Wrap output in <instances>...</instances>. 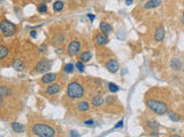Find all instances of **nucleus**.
<instances>
[{
  "instance_id": "10",
  "label": "nucleus",
  "mask_w": 184,
  "mask_h": 137,
  "mask_svg": "<svg viewBox=\"0 0 184 137\" xmlns=\"http://www.w3.org/2000/svg\"><path fill=\"white\" fill-rule=\"evenodd\" d=\"M60 85L59 84H51L46 88V94L47 95H55L60 92Z\"/></svg>"
},
{
  "instance_id": "4",
  "label": "nucleus",
  "mask_w": 184,
  "mask_h": 137,
  "mask_svg": "<svg viewBox=\"0 0 184 137\" xmlns=\"http://www.w3.org/2000/svg\"><path fill=\"white\" fill-rule=\"evenodd\" d=\"M0 31L5 37H12L16 33L18 29L13 22H10L8 19H2L0 22Z\"/></svg>"
},
{
  "instance_id": "15",
  "label": "nucleus",
  "mask_w": 184,
  "mask_h": 137,
  "mask_svg": "<svg viewBox=\"0 0 184 137\" xmlns=\"http://www.w3.org/2000/svg\"><path fill=\"white\" fill-rule=\"evenodd\" d=\"M92 58V53L91 51H83L81 55H79V61H82L83 63H87V62H89V61Z\"/></svg>"
},
{
  "instance_id": "28",
  "label": "nucleus",
  "mask_w": 184,
  "mask_h": 137,
  "mask_svg": "<svg viewBox=\"0 0 184 137\" xmlns=\"http://www.w3.org/2000/svg\"><path fill=\"white\" fill-rule=\"evenodd\" d=\"M75 68H77L79 72H84V68H85V66H84V63H83L82 61H78V62L75 64Z\"/></svg>"
},
{
  "instance_id": "27",
  "label": "nucleus",
  "mask_w": 184,
  "mask_h": 137,
  "mask_svg": "<svg viewBox=\"0 0 184 137\" xmlns=\"http://www.w3.org/2000/svg\"><path fill=\"white\" fill-rule=\"evenodd\" d=\"M37 10H38L39 13H42V14H44V13H47V5H46V2H43V4L38 5V7H37Z\"/></svg>"
},
{
  "instance_id": "39",
  "label": "nucleus",
  "mask_w": 184,
  "mask_h": 137,
  "mask_svg": "<svg viewBox=\"0 0 184 137\" xmlns=\"http://www.w3.org/2000/svg\"><path fill=\"white\" fill-rule=\"evenodd\" d=\"M183 17H184V12H183Z\"/></svg>"
},
{
  "instance_id": "12",
  "label": "nucleus",
  "mask_w": 184,
  "mask_h": 137,
  "mask_svg": "<svg viewBox=\"0 0 184 137\" xmlns=\"http://www.w3.org/2000/svg\"><path fill=\"white\" fill-rule=\"evenodd\" d=\"M99 27H100V31L103 32V33H105V34H111V33H113V27L109 25L107 22H101L100 23V25H99Z\"/></svg>"
},
{
  "instance_id": "30",
  "label": "nucleus",
  "mask_w": 184,
  "mask_h": 137,
  "mask_svg": "<svg viewBox=\"0 0 184 137\" xmlns=\"http://www.w3.org/2000/svg\"><path fill=\"white\" fill-rule=\"evenodd\" d=\"M122 127H123V120H120V121H119V122L115 125L114 128L117 129V128H122Z\"/></svg>"
},
{
  "instance_id": "13",
  "label": "nucleus",
  "mask_w": 184,
  "mask_h": 137,
  "mask_svg": "<svg viewBox=\"0 0 184 137\" xmlns=\"http://www.w3.org/2000/svg\"><path fill=\"white\" fill-rule=\"evenodd\" d=\"M161 5V0H149L145 5H144V8L145 9H153L157 8Z\"/></svg>"
},
{
  "instance_id": "23",
  "label": "nucleus",
  "mask_w": 184,
  "mask_h": 137,
  "mask_svg": "<svg viewBox=\"0 0 184 137\" xmlns=\"http://www.w3.org/2000/svg\"><path fill=\"white\" fill-rule=\"evenodd\" d=\"M74 70H75V65H74L73 63H67V64H65V66H63V71H65L66 73H73Z\"/></svg>"
},
{
  "instance_id": "2",
  "label": "nucleus",
  "mask_w": 184,
  "mask_h": 137,
  "mask_svg": "<svg viewBox=\"0 0 184 137\" xmlns=\"http://www.w3.org/2000/svg\"><path fill=\"white\" fill-rule=\"evenodd\" d=\"M67 95L71 100H77L82 98L84 96V88L77 81H73L70 82L67 87Z\"/></svg>"
},
{
  "instance_id": "6",
  "label": "nucleus",
  "mask_w": 184,
  "mask_h": 137,
  "mask_svg": "<svg viewBox=\"0 0 184 137\" xmlns=\"http://www.w3.org/2000/svg\"><path fill=\"white\" fill-rule=\"evenodd\" d=\"M67 51L70 56H76L81 51V43L78 40H73L71 43L68 45V48H67Z\"/></svg>"
},
{
  "instance_id": "35",
  "label": "nucleus",
  "mask_w": 184,
  "mask_h": 137,
  "mask_svg": "<svg viewBox=\"0 0 184 137\" xmlns=\"http://www.w3.org/2000/svg\"><path fill=\"white\" fill-rule=\"evenodd\" d=\"M132 2H133V0H125V5H128V6L132 5Z\"/></svg>"
},
{
  "instance_id": "21",
  "label": "nucleus",
  "mask_w": 184,
  "mask_h": 137,
  "mask_svg": "<svg viewBox=\"0 0 184 137\" xmlns=\"http://www.w3.org/2000/svg\"><path fill=\"white\" fill-rule=\"evenodd\" d=\"M65 7V4L62 2L61 0H56L54 4H53V10L54 12H61Z\"/></svg>"
},
{
  "instance_id": "9",
  "label": "nucleus",
  "mask_w": 184,
  "mask_h": 137,
  "mask_svg": "<svg viewBox=\"0 0 184 137\" xmlns=\"http://www.w3.org/2000/svg\"><path fill=\"white\" fill-rule=\"evenodd\" d=\"M56 77H58V74L56 73H45L43 78H42V82L43 84H53L55 80H56Z\"/></svg>"
},
{
  "instance_id": "17",
  "label": "nucleus",
  "mask_w": 184,
  "mask_h": 137,
  "mask_svg": "<svg viewBox=\"0 0 184 137\" xmlns=\"http://www.w3.org/2000/svg\"><path fill=\"white\" fill-rule=\"evenodd\" d=\"M170 68H173V70H176V71L182 70V63H181V61L177 60V58H173V60L170 61Z\"/></svg>"
},
{
  "instance_id": "33",
  "label": "nucleus",
  "mask_w": 184,
  "mask_h": 137,
  "mask_svg": "<svg viewBox=\"0 0 184 137\" xmlns=\"http://www.w3.org/2000/svg\"><path fill=\"white\" fill-rule=\"evenodd\" d=\"M88 17L90 18V21H91V22H93V21H95V18H96V16H95L93 14H88Z\"/></svg>"
},
{
  "instance_id": "5",
  "label": "nucleus",
  "mask_w": 184,
  "mask_h": 137,
  "mask_svg": "<svg viewBox=\"0 0 184 137\" xmlns=\"http://www.w3.org/2000/svg\"><path fill=\"white\" fill-rule=\"evenodd\" d=\"M51 68H52V61L42 60L36 65V72L37 73H46Z\"/></svg>"
},
{
  "instance_id": "1",
  "label": "nucleus",
  "mask_w": 184,
  "mask_h": 137,
  "mask_svg": "<svg viewBox=\"0 0 184 137\" xmlns=\"http://www.w3.org/2000/svg\"><path fill=\"white\" fill-rule=\"evenodd\" d=\"M32 133L34 135L39 137H53L56 134L55 129L51 127L50 125H45V123H36L32 127Z\"/></svg>"
},
{
  "instance_id": "32",
  "label": "nucleus",
  "mask_w": 184,
  "mask_h": 137,
  "mask_svg": "<svg viewBox=\"0 0 184 137\" xmlns=\"http://www.w3.org/2000/svg\"><path fill=\"white\" fill-rule=\"evenodd\" d=\"M70 136H76V137H79L81 135H79L77 131H74V130H71L70 131Z\"/></svg>"
},
{
  "instance_id": "24",
  "label": "nucleus",
  "mask_w": 184,
  "mask_h": 137,
  "mask_svg": "<svg viewBox=\"0 0 184 137\" xmlns=\"http://www.w3.org/2000/svg\"><path fill=\"white\" fill-rule=\"evenodd\" d=\"M0 95L2 97H7V96L10 95V89H9L8 87H5V86L0 87Z\"/></svg>"
},
{
  "instance_id": "29",
  "label": "nucleus",
  "mask_w": 184,
  "mask_h": 137,
  "mask_svg": "<svg viewBox=\"0 0 184 137\" xmlns=\"http://www.w3.org/2000/svg\"><path fill=\"white\" fill-rule=\"evenodd\" d=\"M150 126H151V127H153V128H158L159 123H158V122H157V121H154V120H152V121L150 122Z\"/></svg>"
},
{
  "instance_id": "8",
  "label": "nucleus",
  "mask_w": 184,
  "mask_h": 137,
  "mask_svg": "<svg viewBox=\"0 0 184 137\" xmlns=\"http://www.w3.org/2000/svg\"><path fill=\"white\" fill-rule=\"evenodd\" d=\"M106 68L111 72V73H116L119 70H120V65H119V62L116 60H109L106 63Z\"/></svg>"
},
{
  "instance_id": "7",
  "label": "nucleus",
  "mask_w": 184,
  "mask_h": 137,
  "mask_svg": "<svg viewBox=\"0 0 184 137\" xmlns=\"http://www.w3.org/2000/svg\"><path fill=\"white\" fill-rule=\"evenodd\" d=\"M108 37H107V34L105 33H98L96 34V37H95V43H96L97 46H106L107 43H108Z\"/></svg>"
},
{
  "instance_id": "25",
  "label": "nucleus",
  "mask_w": 184,
  "mask_h": 137,
  "mask_svg": "<svg viewBox=\"0 0 184 137\" xmlns=\"http://www.w3.org/2000/svg\"><path fill=\"white\" fill-rule=\"evenodd\" d=\"M108 89H109L111 93H117L120 90V87L117 85H115V84H113V82H109L108 84Z\"/></svg>"
},
{
  "instance_id": "34",
  "label": "nucleus",
  "mask_w": 184,
  "mask_h": 137,
  "mask_svg": "<svg viewBox=\"0 0 184 137\" xmlns=\"http://www.w3.org/2000/svg\"><path fill=\"white\" fill-rule=\"evenodd\" d=\"M30 35H31V38H36V37H37V32H36L35 30H32V31L30 32Z\"/></svg>"
},
{
  "instance_id": "14",
  "label": "nucleus",
  "mask_w": 184,
  "mask_h": 137,
  "mask_svg": "<svg viewBox=\"0 0 184 137\" xmlns=\"http://www.w3.org/2000/svg\"><path fill=\"white\" fill-rule=\"evenodd\" d=\"M12 65H13V68L16 70V71H22L24 68V63H23V61L20 60V58H16V60L13 61Z\"/></svg>"
},
{
  "instance_id": "38",
  "label": "nucleus",
  "mask_w": 184,
  "mask_h": 137,
  "mask_svg": "<svg viewBox=\"0 0 184 137\" xmlns=\"http://www.w3.org/2000/svg\"><path fill=\"white\" fill-rule=\"evenodd\" d=\"M42 1H43V2H50L51 0H42Z\"/></svg>"
},
{
  "instance_id": "37",
  "label": "nucleus",
  "mask_w": 184,
  "mask_h": 137,
  "mask_svg": "<svg viewBox=\"0 0 184 137\" xmlns=\"http://www.w3.org/2000/svg\"><path fill=\"white\" fill-rule=\"evenodd\" d=\"M2 102H4V97H2L1 95H0V105L2 104Z\"/></svg>"
},
{
  "instance_id": "22",
  "label": "nucleus",
  "mask_w": 184,
  "mask_h": 137,
  "mask_svg": "<svg viewBox=\"0 0 184 137\" xmlns=\"http://www.w3.org/2000/svg\"><path fill=\"white\" fill-rule=\"evenodd\" d=\"M8 48L6 46H0V61L4 60L8 55Z\"/></svg>"
},
{
  "instance_id": "20",
  "label": "nucleus",
  "mask_w": 184,
  "mask_h": 137,
  "mask_svg": "<svg viewBox=\"0 0 184 137\" xmlns=\"http://www.w3.org/2000/svg\"><path fill=\"white\" fill-rule=\"evenodd\" d=\"M12 129L15 131V133H23L24 127L22 123H18V122H13L12 123Z\"/></svg>"
},
{
  "instance_id": "11",
  "label": "nucleus",
  "mask_w": 184,
  "mask_h": 137,
  "mask_svg": "<svg viewBox=\"0 0 184 137\" xmlns=\"http://www.w3.org/2000/svg\"><path fill=\"white\" fill-rule=\"evenodd\" d=\"M163 38H165V29H163V26H159L154 33V40L158 43H161L163 40Z\"/></svg>"
},
{
  "instance_id": "36",
  "label": "nucleus",
  "mask_w": 184,
  "mask_h": 137,
  "mask_svg": "<svg viewBox=\"0 0 184 137\" xmlns=\"http://www.w3.org/2000/svg\"><path fill=\"white\" fill-rule=\"evenodd\" d=\"M113 101H114V97H108V98H107V103H108V104L112 103Z\"/></svg>"
},
{
  "instance_id": "3",
  "label": "nucleus",
  "mask_w": 184,
  "mask_h": 137,
  "mask_svg": "<svg viewBox=\"0 0 184 137\" xmlns=\"http://www.w3.org/2000/svg\"><path fill=\"white\" fill-rule=\"evenodd\" d=\"M146 105L151 111L158 115H163L168 112V105L165 102L157 101V100H147Z\"/></svg>"
},
{
  "instance_id": "18",
  "label": "nucleus",
  "mask_w": 184,
  "mask_h": 137,
  "mask_svg": "<svg viewBox=\"0 0 184 137\" xmlns=\"http://www.w3.org/2000/svg\"><path fill=\"white\" fill-rule=\"evenodd\" d=\"M89 109H90V104L88 102H85V101H83V102H79L77 104V110L79 112H87L89 111Z\"/></svg>"
},
{
  "instance_id": "26",
  "label": "nucleus",
  "mask_w": 184,
  "mask_h": 137,
  "mask_svg": "<svg viewBox=\"0 0 184 137\" xmlns=\"http://www.w3.org/2000/svg\"><path fill=\"white\" fill-rule=\"evenodd\" d=\"M168 117H169V119L172 120V121H174V122H178V121L181 120L180 115H178V114H176V113H174V112H169Z\"/></svg>"
},
{
  "instance_id": "31",
  "label": "nucleus",
  "mask_w": 184,
  "mask_h": 137,
  "mask_svg": "<svg viewBox=\"0 0 184 137\" xmlns=\"http://www.w3.org/2000/svg\"><path fill=\"white\" fill-rule=\"evenodd\" d=\"M93 123H95V121H93V120H87V121L84 122V125H85V126H92Z\"/></svg>"
},
{
  "instance_id": "19",
  "label": "nucleus",
  "mask_w": 184,
  "mask_h": 137,
  "mask_svg": "<svg viewBox=\"0 0 184 137\" xmlns=\"http://www.w3.org/2000/svg\"><path fill=\"white\" fill-rule=\"evenodd\" d=\"M63 41H65V35L61 33H58L53 38V43H54L55 46H60V45L63 43Z\"/></svg>"
},
{
  "instance_id": "16",
  "label": "nucleus",
  "mask_w": 184,
  "mask_h": 137,
  "mask_svg": "<svg viewBox=\"0 0 184 137\" xmlns=\"http://www.w3.org/2000/svg\"><path fill=\"white\" fill-rule=\"evenodd\" d=\"M92 105L93 106H96V107H99V106H101L103 105V103H104V98H103V96H100V95H96L93 98H92Z\"/></svg>"
}]
</instances>
